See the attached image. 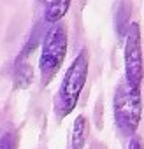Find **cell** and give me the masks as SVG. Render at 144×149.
<instances>
[{"instance_id":"6da1fadb","label":"cell","mask_w":144,"mask_h":149,"mask_svg":"<svg viewBox=\"0 0 144 149\" xmlns=\"http://www.w3.org/2000/svg\"><path fill=\"white\" fill-rule=\"evenodd\" d=\"M86 79H88V51L83 49L67 68L58 95L55 98V114L58 119L67 118L76 109L81 91L86 84Z\"/></svg>"},{"instance_id":"7a4b0ae2","label":"cell","mask_w":144,"mask_h":149,"mask_svg":"<svg viewBox=\"0 0 144 149\" xmlns=\"http://www.w3.org/2000/svg\"><path fill=\"white\" fill-rule=\"evenodd\" d=\"M114 123L120 133L134 137L142 118V95L141 90H134L127 81L120 83L113 98Z\"/></svg>"},{"instance_id":"3957f363","label":"cell","mask_w":144,"mask_h":149,"mask_svg":"<svg viewBox=\"0 0 144 149\" xmlns=\"http://www.w3.org/2000/svg\"><path fill=\"white\" fill-rule=\"evenodd\" d=\"M67 26L63 23L51 25V28L46 32L41 46V58H39V70L42 83L48 84L60 70L65 56H67Z\"/></svg>"},{"instance_id":"277c9868","label":"cell","mask_w":144,"mask_h":149,"mask_svg":"<svg viewBox=\"0 0 144 149\" xmlns=\"http://www.w3.org/2000/svg\"><path fill=\"white\" fill-rule=\"evenodd\" d=\"M125 81L130 88L141 90L144 79V58H142V39L139 23H130V28L125 35Z\"/></svg>"},{"instance_id":"5b68a950","label":"cell","mask_w":144,"mask_h":149,"mask_svg":"<svg viewBox=\"0 0 144 149\" xmlns=\"http://www.w3.org/2000/svg\"><path fill=\"white\" fill-rule=\"evenodd\" d=\"M37 2L42 9V16L46 19V23L56 25L69 13L72 0H37Z\"/></svg>"},{"instance_id":"8992f818","label":"cell","mask_w":144,"mask_h":149,"mask_svg":"<svg viewBox=\"0 0 144 149\" xmlns=\"http://www.w3.org/2000/svg\"><path fill=\"white\" fill-rule=\"evenodd\" d=\"M88 133H90V123L83 114H79L74 119V125H72L70 149H85L86 140H88Z\"/></svg>"},{"instance_id":"52a82bcc","label":"cell","mask_w":144,"mask_h":149,"mask_svg":"<svg viewBox=\"0 0 144 149\" xmlns=\"http://www.w3.org/2000/svg\"><path fill=\"white\" fill-rule=\"evenodd\" d=\"M130 2L121 0L116 9V32L120 37H125L130 28Z\"/></svg>"},{"instance_id":"ba28073f","label":"cell","mask_w":144,"mask_h":149,"mask_svg":"<svg viewBox=\"0 0 144 149\" xmlns=\"http://www.w3.org/2000/svg\"><path fill=\"white\" fill-rule=\"evenodd\" d=\"M32 76L34 70L32 67L23 61V63H16V72H14V88L16 90H27L32 83Z\"/></svg>"},{"instance_id":"9c48e42d","label":"cell","mask_w":144,"mask_h":149,"mask_svg":"<svg viewBox=\"0 0 144 149\" xmlns=\"http://www.w3.org/2000/svg\"><path fill=\"white\" fill-rule=\"evenodd\" d=\"M0 149H16L14 137L11 133H4L2 137H0Z\"/></svg>"},{"instance_id":"30bf717a","label":"cell","mask_w":144,"mask_h":149,"mask_svg":"<svg viewBox=\"0 0 144 149\" xmlns=\"http://www.w3.org/2000/svg\"><path fill=\"white\" fill-rule=\"evenodd\" d=\"M128 149H144V142L139 139V137H132L130 142H128Z\"/></svg>"}]
</instances>
